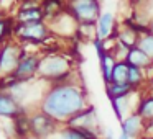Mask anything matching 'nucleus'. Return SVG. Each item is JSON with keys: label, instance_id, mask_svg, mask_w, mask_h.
<instances>
[{"label": "nucleus", "instance_id": "nucleus-6", "mask_svg": "<svg viewBox=\"0 0 153 139\" xmlns=\"http://www.w3.org/2000/svg\"><path fill=\"white\" fill-rule=\"evenodd\" d=\"M30 129L31 136L38 139H50L51 136H54L59 129V123L54 121L51 116H48L46 113H43L40 110L38 113L30 116Z\"/></svg>", "mask_w": 153, "mask_h": 139}, {"label": "nucleus", "instance_id": "nucleus-7", "mask_svg": "<svg viewBox=\"0 0 153 139\" xmlns=\"http://www.w3.org/2000/svg\"><path fill=\"white\" fill-rule=\"evenodd\" d=\"M40 62H41V57H38L36 54L25 53L23 57H22V61H20V64H18V67H17V70L13 72V75L17 77V80L22 83L28 82V80H31L35 75H38Z\"/></svg>", "mask_w": 153, "mask_h": 139}, {"label": "nucleus", "instance_id": "nucleus-13", "mask_svg": "<svg viewBox=\"0 0 153 139\" xmlns=\"http://www.w3.org/2000/svg\"><path fill=\"white\" fill-rule=\"evenodd\" d=\"M15 21L17 23H33V21H41L45 18L41 7L35 8H17L15 13Z\"/></svg>", "mask_w": 153, "mask_h": 139}, {"label": "nucleus", "instance_id": "nucleus-22", "mask_svg": "<svg viewBox=\"0 0 153 139\" xmlns=\"http://www.w3.org/2000/svg\"><path fill=\"white\" fill-rule=\"evenodd\" d=\"M138 49H142L150 59H153V34L152 33H145L140 36L138 44H137Z\"/></svg>", "mask_w": 153, "mask_h": 139}, {"label": "nucleus", "instance_id": "nucleus-4", "mask_svg": "<svg viewBox=\"0 0 153 139\" xmlns=\"http://www.w3.org/2000/svg\"><path fill=\"white\" fill-rule=\"evenodd\" d=\"M27 51L17 43H8L0 46V77L12 75L17 70L18 64H20L22 57Z\"/></svg>", "mask_w": 153, "mask_h": 139}, {"label": "nucleus", "instance_id": "nucleus-25", "mask_svg": "<svg viewBox=\"0 0 153 139\" xmlns=\"http://www.w3.org/2000/svg\"><path fill=\"white\" fill-rule=\"evenodd\" d=\"M119 139H130V138H128V136H125V134H123V132H120Z\"/></svg>", "mask_w": 153, "mask_h": 139}, {"label": "nucleus", "instance_id": "nucleus-28", "mask_svg": "<svg viewBox=\"0 0 153 139\" xmlns=\"http://www.w3.org/2000/svg\"><path fill=\"white\" fill-rule=\"evenodd\" d=\"M25 139H38V138H35V136H28V138H25Z\"/></svg>", "mask_w": 153, "mask_h": 139}, {"label": "nucleus", "instance_id": "nucleus-29", "mask_svg": "<svg viewBox=\"0 0 153 139\" xmlns=\"http://www.w3.org/2000/svg\"><path fill=\"white\" fill-rule=\"evenodd\" d=\"M150 69H152V70H153V59H152V66H150Z\"/></svg>", "mask_w": 153, "mask_h": 139}, {"label": "nucleus", "instance_id": "nucleus-1", "mask_svg": "<svg viewBox=\"0 0 153 139\" xmlns=\"http://www.w3.org/2000/svg\"><path fill=\"white\" fill-rule=\"evenodd\" d=\"M89 105L84 89L71 82L54 83L43 95L40 110L58 123L66 124L71 118L86 110Z\"/></svg>", "mask_w": 153, "mask_h": 139}, {"label": "nucleus", "instance_id": "nucleus-21", "mask_svg": "<svg viewBox=\"0 0 153 139\" xmlns=\"http://www.w3.org/2000/svg\"><path fill=\"white\" fill-rule=\"evenodd\" d=\"M41 10H43L45 17L54 18V17H58V15L61 13L63 4H61V0H45L43 5H41Z\"/></svg>", "mask_w": 153, "mask_h": 139}, {"label": "nucleus", "instance_id": "nucleus-5", "mask_svg": "<svg viewBox=\"0 0 153 139\" xmlns=\"http://www.w3.org/2000/svg\"><path fill=\"white\" fill-rule=\"evenodd\" d=\"M15 38L23 43H43L50 36V28L43 20L33 23H17L15 21Z\"/></svg>", "mask_w": 153, "mask_h": 139}, {"label": "nucleus", "instance_id": "nucleus-23", "mask_svg": "<svg viewBox=\"0 0 153 139\" xmlns=\"http://www.w3.org/2000/svg\"><path fill=\"white\" fill-rule=\"evenodd\" d=\"M102 139H115V136H114V131H112V129H105V131H104Z\"/></svg>", "mask_w": 153, "mask_h": 139}, {"label": "nucleus", "instance_id": "nucleus-24", "mask_svg": "<svg viewBox=\"0 0 153 139\" xmlns=\"http://www.w3.org/2000/svg\"><path fill=\"white\" fill-rule=\"evenodd\" d=\"M148 85H150V90H152V92H153V75H152V77H150V79H148Z\"/></svg>", "mask_w": 153, "mask_h": 139}, {"label": "nucleus", "instance_id": "nucleus-11", "mask_svg": "<svg viewBox=\"0 0 153 139\" xmlns=\"http://www.w3.org/2000/svg\"><path fill=\"white\" fill-rule=\"evenodd\" d=\"M135 113L145 123H153V93H146L138 100L135 106Z\"/></svg>", "mask_w": 153, "mask_h": 139}, {"label": "nucleus", "instance_id": "nucleus-20", "mask_svg": "<svg viewBox=\"0 0 153 139\" xmlns=\"http://www.w3.org/2000/svg\"><path fill=\"white\" fill-rule=\"evenodd\" d=\"M127 79H128V64L125 61H119L115 64V67H114L112 82L114 83H127Z\"/></svg>", "mask_w": 153, "mask_h": 139}, {"label": "nucleus", "instance_id": "nucleus-14", "mask_svg": "<svg viewBox=\"0 0 153 139\" xmlns=\"http://www.w3.org/2000/svg\"><path fill=\"white\" fill-rule=\"evenodd\" d=\"M112 30H114V15L110 12H105L97 20V38H100L102 41L107 40L109 36H112Z\"/></svg>", "mask_w": 153, "mask_h": 139}, {"label": "nucleus", "instance_id": "nucleus-8", "mask_svg": "<svg viewBox=\"0 0 153 139\" xmlns=\"http://www.w3.org/2000/svg\"><path fill=\"white\" fill-rule=\"evenodd\" d=\"M25 113L22 103L8 90H0V118L15 119Z\"/></svg>", "mask_w": 153, "mask_h": 139}, {"label": "nucleus", "instance_id": "nucleus-15", "mask_svg": "<svg viewBox=\"0 0 153 139\" xmlns=\"http://www.w3.org/2000/svg\"><path fill=\"white\" fill-rule=\"evenodd\" d=\"M133 92H135V90H133L128 83H114L112 82V83H107L105 85V93H107V97H109L110 102L115 100V98L128 97V95H132Z\"/></svg>", "mask_w": 153, "mask_h": 139}, {"label": "nucleus", "instance_id": "nucleus-12", "mask_svg": "<svg viewBox=\"0 0 153 139\" xmlns=\"http://www.w3.org/2000/svg\"><path fill=\"white\" fill-rule=\"evenodd\" d=\"M125 62L128 66L138 67V69H150V66H152V59L138 48H132L128 51V54L125 57Z\"/></svg>", "mask_w": 153, "mask_h": 139}, {"label": "nucleus", "instance_id": "nucleus-26", "mask_svg": "<svg viewBox=\"0 0 153 139\" xmlns=\"http://www.w3.org/2000/svg\"><path fill=\"white\" fill-rule=\"evenodd\" d=\"M5 17H7V15H5V12H2V10H0V20H4Z\"/></svg>", "mask_w": 153, "mask_h": 139}, {"label": "nucleus", "instance_id": "nucleus-16", "mask_svg": "<svg viewBox=\"0 0 153 139\" xmlns=\"http://www.w3.org/2000/svg\"><path fill=\"white\" fill-rule=\"evenodd\" d=\"M115 64H117V59L114 57L112 53H105L100 57V72H102V79L105 82V85L112 82V74Z\"/></svg>", "mask_w": 153, "mask_h": 139}, {"label": "nucleus", "instance_id": "nucleus-19", "mask_svg": "<svg viewBox=\"0 0 153 139\" xmlns=\"http://www.w3.org/2000/svg\"><path fill=\"white\" fill-rule=\"evenodd\" d=\"M146 75L143 72V69H138V67L128 66V79H127V83L132 87L133 90H137L143 82H145Z\"/></svg>", "mask_w": 153, "mask_h": 139}, {"label": "nucleus", "instance_id": "nucleus-27", "mask_svg": "<svg viewBox=\"0 0 153 139\" xmlns=\"http://www.w3.org/2000/svg\"><path fill=\"white\" fill-rule=\"evenodd\" d=\"M148 33H152V34H153V23L148 26Z\"/></svg>", "mask_w": 153, "mask_h": 139}, {"label": "nucleus", "instance_id": "nucleus-10", "mask_svg": "<svg viewBox=\"0 0 153 139\" xmlns=\"http://www.w3.org/2000/svg\"><path fill=\"white\" fill-rule=\"evenodd\" d=\"M145 128H146V123L135 111L130 113L127 118H123L120 121V132L128 136L130 139H142L145 136Z\"/></svg>", "mask_w": 153, "mask_h": 139}, {"label": "nucleus", "instance_id": "nucleus-18", "mask_svg": "<svg viewBox=\"0 0 153 139\" xmlns=\"http://www.w3.org/2000/svg\"><path fill=\"white\" fill-rule=\"evenodd\" d=\"M15 33V18L13 17H5L0 20V46L12 40Z\"/></svg>", "mask_w": 153, "mask_h": 139}, {"label": "nucleus", "instance_id": "nucleus-2", "mask_svg": "<svg viewBox=\"0 0 153 139\" xmlns=\"http://www.w3.org/2000/svg\"><path fill=\"white\" fill-rule=\"evenodd\" d=\"M38 75L53 83H64L71 75V62L59 54H50L41 57Z\"/></svg>", "mask_w": 153, "mask_h": 139}, {"label": "nucleus", "instance_id": "nucleus-3", "mask_svg": "<svg viewBox=\"0 0 153 139\" xmlns=\"http://www.w3.org/2000/svg\"><path fill=\"white\" fill-rule=\"evenodd\" d=\"M68 10L81 25H94L99 20L100 7L97 0H69Z\"/></svg>", "mask_w": 153, "mask_h": 139}, {"label": "nucleus", "instance_id": "nucleus-9", "mask_svg": "<svg viewBox=\"0 0 153 139\" xmlns=\"http://www.w3.org/2000/svg\"><path fill=\"white\" fill-rule=\"evenodd\" d=\"M74 128H82V129H91V131H99V118H97V110L92 105L87 106L86 110H82L81 113H77L74 118H71L66 123Z\"/></svg>", "mask_w": 153, "mask_h": 139}, {"label": "nucleus", "instance_id": "nucleus-17", "mask_svg": "<svg viewBox=\"0 0 153 139\" xmlns=\"http://www.w3.org/2000/svg\"><path fill=\"white\" fill-rule=\"evenodd\" d=\"M110 105H112L114 108V113H115L117 119L119 121H122L123 118H127V116L130 115L132 111V103H130V95L128 97H123V98H115L110 102Z\"/></svg>", "mask_w": 153, "mask_h": 139}]
</instances>
